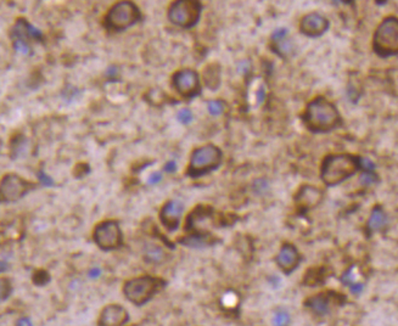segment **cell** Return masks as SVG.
Segmentation results:
<instances>
[{
	"label": "cell",
	"mask_w": 398,
	"mask_h": 326,
	"mask_svg": "<svg viewBox=\"0 0 398 326\" xmlns=\"http://www.w3.org/2000/svg\"><path fill=\"white\" fill-rule=\"evenodd\" d=\"M342 281H343V284H347V285H351V286H352L353 284H356L355 274H353L352 268H351L348 271H346L345 275L342 276Z\"/></svg>",
	"instance_id": "cell-31"
},
{
	"label": "cell",
	"mask_w": 398,
	"mask_h": 326,
	"mask_svg": "<svg viewBox=\"0 0 398 326\" xmlns=\"http://www.w3.org/2000/svg\"><path fill=\"white\" fill-rule=\"evenodd\" d=\"M0 291H1L2 301H5V299H6L7 297L11 294L12 287H11V283H10L9 279H5V278L1 279V289H0Z\"/></svg>",
	"instance_id": "cell-28"
},
{
	"label": "cell",
	"mask_w": 398,
	"mask_h": 326,
	"mask_svg": "<svg viewBox=\"0 0 398 326\" xmlns=\"http://www.w3.org/2000/svg\"><path fill=\"white\" fill-rule=\"evenodd\" d=\"M116 74H117V68H116L115 66L108 67L107 71H106V76H107L108 78H113V77H116Z\"/></svg>",
	"instance_id": "cell-37"
},
{
	"label": "cell",
	"mask_w": 398,
	"mask_h": 326,
	"mask_svg": "<svg viewBox=\"0 0 398 326\" xmlns=\"http://www.w3.org/2000/svg\"><path fill=\"white\" fill-rule=\"evenodd\" d=\"M172 82L173 87L177 90L178 94L187 98V99L196 97L201 92L200 79H199L198 73L193 69L185 68L182 69V71L175 72L173 74Z\"/></svg>",
	"instance_id": "cell-10"
},
{
	"label": "cell",
	"mask_w": 398,
	"mask_h": 326,
	"mask_svg": "<svg viewBox=\"0 0 398 326\" xmlns=\"http://www.w3.org/2000/svg\"><path fill=\"white\" fill-rule=\"evenodd\" d=\"M361 167V161L352 155H330L322 165V179L327 185H337L352 177Z\"/></svg>",
	"instance_id": "cell-2"
},
{
	"label": "cell",
	"mask_w": 398,
	"mask_h": 326,
	"mask_svg": "<svg viewBox=\"0 0 398 326\" xmlns=\"http://www.w3.org/2000/svg\"><path fill=\"white\" fill-rule=\"evenodd\" d=\"M162 180V173L161 172H154L151 173V175L147 179V184L149 185H155V184L160 183Z\"/></svg>",
	"instance_id": "cell-32"
},
{
	"label": "cell",
	"mask_w": 398,
	"mask_h": 326,
	"mask_svg": "<svg viewBox=\"0 0 398 326\" xmlns=\"http://www.w3.org/2000/svg\"><path fill=\"white\" fill-rule=\"evenodd\" d=\"M303 122L314 133H327L340 126L341 118L337 108L332 102L324 98H317L307 106Z\"/></svg>",
	"instance_id": "cell-1"
},
{
	"label": "cell",
	"mask_w": 398,
	"mask_h": 326,
	"mask_svg": "<svg viewBox=\"0 0 398 326\" xmlns=\"http://www.w3.org/2000/svg\"><path fill=\"white\" fill-rule=\"evenodd\" d=\"M17 326H33L32 320L28 319V318H22L17 322Z\"/></svg>",
	"instance_id": "cell-38"
},
{
	"label": "cell",
	"mask_w": 398,
	"mask_h": 326,
	"mask_svg": "<svg viewBox=\"0 0 398 326\" xmlns=\"http://www.w3.org/2000/svg\"><path fill=\"white\" fill-rule=\"evenodd\" d=\"M28 149V140L23 135H16L11 143V159L16 160L22 157Z\"/></svg>",
	"instance_id": "cell-20"
},
{
	"label": "cell",
	"mask_w": 398,
	"mask_h": 326,
	"mask_svg": "<svg viewBox=\"0 0 398 326\" xmlns=\"http://www.w3.org/2000/svg\"><path fill=\"white\" fill-rule=\"evenodd\" d=\"M386 224H387V217L386 214H385V212L382 211L381 208H374L368 223L369 229H370L371 231H377V230L382 229Z\"/></svg>",
	"instance_id": "cell-19"
},
{
	"label": "cell",
	"mask_w": 398,
	"mask_h": 326,
	"mask_svg": "<svg viewBox=\"0 0 398 326\" xmlns=\"http://www.w3.org/2000/svg\"><path fill=\"white\" fill-rule=\"evenodd\" d=\"M93 236L98 247L104 251L117 250L123 244L122 231L116 221H105L98 224Z\"/></svg>",
	"instance_id": "cell-8"
},
{
	"label": "cell",
	"mask_w": 398,
	"mask_h": 326,
	"mask_svg": "<svg viewBox=\"0 0 398 326\" xmlns=\"http://www.w3.org/2000/svg\"><path fill=\"white\" fill-rule=\"evenodd\" d=\"M274 326H289L290 325V314L285 309H278L273 317Z\"/></svg>",
	"instance_id": "cell-22"
},
{
	"label": "cell",
	"mask_w": 398,
	"mask_h": 326,
	"mask_svg": "<svg viewBox=\"0 0 398 326\" xmlns=\"http://www.w3.org/2000/svg\"><path fill=\"white\" fill-rule=\"evenodd\" d=\"M178 121H179L180 123L183 124H189L193 121L194 116H193V112H191L189 108H183V110H180L179 112H178V116H177Z\"/></svg>",
	"instance_id": "cell-27"
},
{
	"label": "cell",
	"mask_w": 398,
	"mask_h": 326,
	"mask_svg": "<svg viewBox=\"0 0 398 326\" xmlns=\"http://www.w3.org/2000/svg\"><path fill=\"white\" fill-rule=\"evenodd\" d=\"M208 112L213 116H218L223 112L224 105L221 100H213V101L208 102Z\"/></svg>",
	"instance_id": "cell-25"
},
{
	"label": "cell",
	"mask_w": 398,
	"mask_h": 326,
	"mask_svg": "<svg viewBox=\"0 0 398 326\" xmlns=\"http://www.w3.org/2000/svg\"><path fill=\"white\" fill-rule=\"evenodd\" d=\"M269 189V184L265 179H257L253 183V191L258 195H265Z\"/></svg>",
	"instance_id": "cell-24"
},
{
	"label": "cell",
	"mask_w": 398,
	"mask_h": 326,
	"mask_svg": "<svg viewBox=\"0 0 398 326\" xmlns=\"http://www.w3.org/2000/svg\"><path fill=\"white\" fill-rule=\"evenodd\" d=\"M141 21L139 7L132 1L116 2L105 17V26L113 32H123Z\"/></svg>",
	"instance_id": "cell-4"
},
{
	"label": "cell",
	"mask_w": 398,
	"mask_h": 326,
	"mask_svg": "<svg viewBox=\"0 0 398 326\" xmlns=\"http://www.w3.org/2000/svg\"><path fill=\"white\" fill-rule=\"evenodd\" d=\"M74 170H76V172H74V177L79 178V175H81L79 173L81 172L83 173V175L89 173V165L85 164V163H81V164H78L76 168H74Z\"/></svg>",
	"instance_id": "cell-33"
},
{
	"label": "cell",
	"mask_w": 398,
	"mask_h": 326,
	"mask_svg": "<svg viewBox=\"0 0 398 326\" xmlns=\"http://www.w3.org/2000/svg\"><path fill=\"white\" fill-rule=\"evenodd\" d=\"M376 182V175L373 170H364L361 175V183L363 185H371Z\"/></svg>",
	"instance_id": "cell-29"
},
{
	"label": "cell",
	"mask_w": 398,
	"mask_h": 326,
	"mask_svg": "<svg viewBox=\"0 0 398 326\" xmlns=\"http://www.w3.org/2000/svg\"><path fill=\"white\" fill-rule=\"evenodd\" d=\"M166 283L159 278L140 276L127 281L123 287V293L128 301L135 306H143L164 289Z\"/></svg>",
	"instance_id": "cell-3"
},
{
	"label": "cell",
	"mask_w": 398,
	"mask_h": 326,
	"mask_svg": "<svg viewBox=\"0 0 398 326\" xmlns=\"http://www.w3.org/2000/svg\"><path fill=\"white\" fill-rule=\"evenodd\" d=\"M222 163V151L214 145L208 144L196 149L191 154L188 167V175L199 178L216 170Z\"/></svg>",
	"instance_id": "cell-5"
},
{
	"label": "cell",
	"mask_w": 398,
	"mask_h": 326,
	"mask_svg": "<svg viewBox=\"0 0 398 326\" xmlns=\"http://www.w3.org/2000/svg\"><path fill=\"white\" fill-rule=\"evenodd\" d=\"M100 275H101V269H100V268H92V269H90L89 276L92 279L99 278Z\"/></svg>",
	"instance_id": "cell-36"
},
{
	"label": "cell",
	"mask_w": 398,
	"mask_h": 326,
	"mask_svg": "<svg viewBox=\"0 0 398 326\" xmlns=\"http://www.w3.org/2000/svg\"><path fill=\"white\" fill-rule=\"evenodd\" d=\"M164 170L167 173H174L177 170V163L174 161H168L166 164H165Z\"/></svg>",
	"instance_id": "cell-35"
},
{
	"label": "cell",
	"mask_w": 398,
	"mask_h": 326,
	"mask_svg": "<svg viewBox=\"0 0 398 326\" xmlns=\"http://www.w3.org/2000/svg\"><path fill=\"white\" fill-rule=\"evenodd\" d=\"M10 37H11L12 40H23L27 41V43L28 40L42 41L43 33L38 28H35L32 23L28 22L27 20L19 19L14 25V27H12Z\"/></svg>",
	"instance_id": "cell-12"
},
{
	"label": "cell",
	"mask_w": 398,
	"mask_h": 326,
	"mask_svg": "<svg viewBox=\"0 0 398 326\" xmlns=\"http://www.w3.org/2000/svg\"><path fill=\"white\" fill-rule=\"evenodd\" d=\"M202 5L195 0H178L168 9V19L175 26L191 28L200 20Z\"/></svg>",
	"instance_id": "cell-7"
},
{
	"label": "cell",
	"mask_w": 398,
	"mask_h": 326,
	"mask_svg": "<svg viewBox=\"0 0 398 326\" xmlns=\"http://www.w3.org/2000/svg\"><path fill=\"white\" fill-rule=\"evenodd\" d=\"M361 165L364 170H374V168H375V164L368 159L361 160Z\"/></svg>",
	"instance_id": "cell-34"
},
{
	"label": "cell",
	"mask_w": 398,
	"mask_h": 326,
	"mask_svg": "<svg viewBox=\"0 0 398 326\" xmlns=\"http://www.w3.org/2000/svg\"><path fill=\"white\" fill-rule=\"evenodd\" d=\"M286 34H288V30H286V28H279V30H276L275 32L273 33L272 40L279 41V40L286 39Z\"/></svg>",
	"instance_id": "cell-30"
},
{
	"label": "cell",
	"mask_w": 398,
	"mask_h": 326,
	"mask_svg": "<svg viewBox=\"0 0 398 326\" xmlns=\"http://www.w3.org/2000/svg\"><path fill=\"white\" fill-rule=\"evenodd\" d=\"M323 198V193L314 186L306 185L298 191L296 196V202L301 208L312 209L320 203Z\"/></svg>",
	"instance_id": "cell-16"
},
{
	"label": "cell",
	"mask_w": 398,
	"mask_h": 326,
	"mask_svg": "<svg viewBox=\"0 0 398 326\" xmlns=\"http://www.w3.org/2000/svg\"><path fill=\"white\" fill-rule=\"evenodd\" d=\"M329 28V21L319 14H309L301 21V32L308 37H319Z\"/></svg>",
	"instance_id": "cell-14"
},
{
	"label": "cell",
	"mask_w": 398,
	"mask_h": 326,
	"mask_svg": "<svg viewBox=\"0 0 398 326\" xmlns=\"http://www.w3.org/2000/svg\"><path fill=\"white\" fill-rule=\"evenodd\" d=\"M351 291L356 294L361 293V292L363 291V285H362V284H353V285L351 286Z\"/></svg>",
	"instance_id": "cell-39"
},
{
	"label": "cell",
	"mask_w": 398,
	"mask_h": 326,
	"mask_svg": "<svg viewBox=\"0 0 398 326\" xmlns=\"http://www.w3.org/2000/svg\"><path fill=\"white\" fill-rule=\"evenodd\" d=\"M180 244L188 246V247L201 248L205 246L211 245V237L206 234H194L190 236L184 237V240H180Z\"/></svg>",
	"instance_id": "cell-18"
},
{
	"label": "cell",
	"mask_w": 398,
	"mask_h": 326,
	"mask_svg": "<svg viewBox=\"0 0 398 326\" xmlns=\"http://www.w3.org/2000/svg\"><path fill=\"white\" fill-rule=\"evenodd\" d=\"M144 260L151 264H160L165 260L164 250L157 245H147L144 250Z\"/></svg>",
	"instance_id": "cell-17"
},
{
	"label": "cell",
	"mask_w": 398,
	"mask_h": 326,
	"mask_svg": "<svg viewBox=\"0 0 398 326\" xmlns=\"http://www.w3.org/2000/svg\"><path fill=\"white\" fill-rule=\"evenodd\" d=\"M308 304L309 307H311V309L313 310L314 313H317V314L324 315L327 314L328 310H329V306H328L327 299L323 298L322 296H317L314 297V298H312L311 301L308 302Z\"/></svg>",
	"instance_id": "cell-21"
},
{
	"label": "cell",
	"mask_w": 398,
	"mask_h": 326,
	"mask_svg": "<svg viewBox=\"0 0 398 326\" xmlns=\"http://www.w3.org/2000/svg\"><path fill=\"white\" fill-rule=\"evenodd\" d=\"M276 263L285 273L293 271L299 263V255L293 245H284L276 256Z\"/></svg>",
	"instance_id": "cell-15"
},
{
	"label": "cell",
	"mask_w": 398,
	"mask_h": 326,
	"mask_svg": "<svg viewBox=\"0 0 398 326\" xmlns=\"http://www.w3.org/2000/svg\"><path fill=\"white\" fill-rule=\"evenodd\" d=\"M35 188L33 183L27 182L17 174H6L1 180V201L2 202H16L25 197L31 190Z\"/></svg>",
	"instance_id": "cell-9"
},
{
	"label": "cell",
	"mask_w": 398,
	"mask_h": 326,
	"mask_svg": "<svg viewBox=\"0 0 398 326\" xmlns=\"http://www.w3.org/2000/svg\"><path fill=\"white\" fill-rule=\"evenodd\" d=\"M37 178H38V182L42 184L43 186H46V188H51V186L55 185V182H54L53 178L49 177V175L46 174L43 169L38 170Z\"/></svg>",
	"instance_id": "cell-26"
},
{
	"label": "cell",
	"mask_w": 398,
	"mask_h": 326,
	"mask_svg": "<svg viewBox=\"0 0 398 326\" xmlns=\"http://www.w3.org/2000/svg\"><path fill=\"white\" fill-rule=\"evenodd\" d=\"M12 45H14V49L17 51V53L23 54V55H28V54L32 53L30 43H27V41L12 40Z\"/></svg>",
	"instance_id": "cell-23"
},
{
	"label": "cell",
	"mask_w": 398,
	"mask_h": 326,
	"mask_svg": "<svg viewBox=\"0 0 398 326\" xmlns=\"http://www.w3.org/2000/svg\"><path fill=\"white\" fill-rule=\"evenodd\" d=\"M128 312L120 304H110L102 309L99 326H123L128 322Z\"/></svg>",
	"instance_id": "cell-11"
},
{
	"label": "cell",
	"mask_w": 398,
	"mask_h": 326,
	"mask_svg": "<svg viewBox=\"0 0 398 326\" xmlns=\"http://www.w3.org/2000/svg\"><path fill=\"white\" fill-rule=\"evenodd\" d=\"M374 51L382 58L398 55V19L387 17L374 35Z\"/></svg>",
	"instance_id": "cell-6"
},
{
	"label": "cell",
	"mask_w": 398,
	"mask_h": 326,
	"mask_svg": "<svg viewBox=\"0 0 398 326\" xmlns=\"http://www.w3.org/2000/svg\"><path fill=\"white\" fill-rule=\"evenodd\" d=\"M183 211H184V206L180 201L172 200L168 201L162 208L161 213H160V218H161L162 224L167 228L168 230H175L179 225L180 217H182Z\"/></svg>",
	"instance_id": "cell-13"
}]
</instances>
